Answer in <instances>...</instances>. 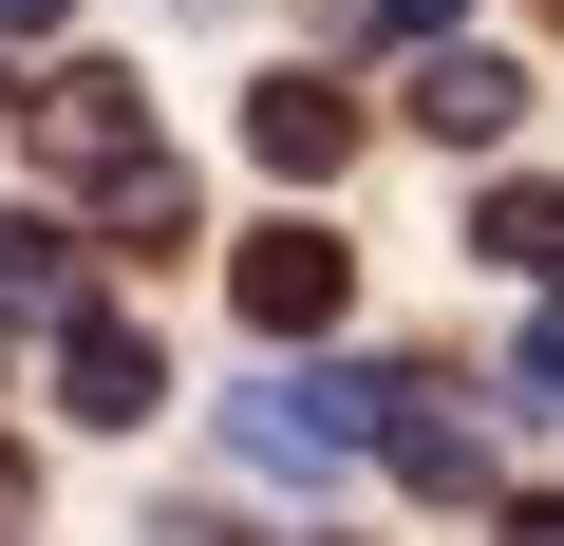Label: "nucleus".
Returning a JSON list of instances; mask_svg holds the SVG:
<instances>
[{"mask_svg":"<svg viewBox=\"0 0 564 546\" xmlns=\"http://www.w3.org/2000/svg\"><path fill=\"white\" fill-rule=\"evenodd\" d=\"M470 245H489V264H527V283H564V189H489V207H470Z\"/></svg>","mask_w":564,"mask_h":546,"instance_id":"nucleus-8","label":"nucleus"},{"mask_svg":"<svg viewBox=\"0 0 564 546\" xmlns=\"http://www.w3.org/2000/svg\"><path fill=\"white\" fill-rule=\"evenodd\" d=\"M339 283H358V245H339V226H263V245L226 264V302H245L263 340H302V321H339Z\"/></svg>","mask_w":564,"mask_h":546,"instance_id":"nucleus-4","label":"nucleus"},{"mask_svg":"<svg viewBox=\"0 0 564 546\" xmlns=\"http://www.w3.org/2000/svg\"><path fill=\"white\" fill-rule=\"evenodd\" d=\"M151 377H170V358H151L132 321H76V340H57V415H76V433H132Z\"/></svg>","mask_w":564,"mask_h":546,"instance_id":"nucleus-6","label":"nucleus"},{"mask_svg":"<svg viewBox=\"0 0 564 546\" xmlns=\"http://www.w3.org/2000/svg\"><path fill=\"white\" fill-rule=\"evenodd\" d=\"M508 114H527V57H489V39L414 76V132H452V151H508Z\"/></svg>","mask_w":564,"mask_h":546,"instance_id":"nucleus-7","label":"nucleus"},{"mask_svg":"<svg viewBox=\"0 0 564 546\" xmlns=\"http://www.w3.org/2000/svg\"><path fill=\"white\" fill-rule=\"evenodd\" d=\"M95 226H113V245H188L207 207H188V170L151 151V170H113V189H95Z\"/></svg>","mask_w":564,"mask_h":546,"instance_id":"nucleus-9","label":"nucleus"},{"mask_svg":"<svg viewBox=\"0 0 564 546\" xmlns=\"http://www.w3.org/2000/svg\"><path fill=\"white\" fill-rule=\"evenodd\" d=\"M377 452H395V490H433V508H489V433L452 415V377H433V358H377Z\"/></svg>","mask_w":564,"mask_h":546,"instance_id":"nucleus-3","label":"nucleus"},{"mask_svg":"<svg viewBox=\"0 0 564 546\" xmlns=\"http://www.w3.org/2000/svg\"><path fill=\"white\" fill-rule=\"evenodd\" d=\"M508 415H564V302H545V321L508 340Z\"/></svg>","mask_w":564,"mask_h":546,"instance_id":"nucleus-11","label":"nucleus"},{"mask_svg":"<svg viewBox=\"0 0 564 546\" xmlns=\"http://www.w3.org/2000/svg\"><path fill=\"white\" fill-rule=\"evenodd\" d=\"M20 151L76 170V189H113V170H151V95L113 57H57V76H20Z\"/></svg>","mask_w":564,"mask_h":546,"instance_id":"nucleus-1","label":"nucleus"},{"mask_svg":"<svg viewBox=\"0 0 564 546\" xmlns=\"http://www.w3.org/2000/svg\"><path fill=\"white\" fill-rule=\"evenodd\" d=\"M508 546H564V490H527V508H508Z\"/></svg>","mask_w":564,"mask_h":546,"instance_id":"nucleus-12","label":"nucleus"},{"mask_svg":"<svg viewBox=\"0 0 564 546\" xmlns=\"http://www.w3.org/2000/svg\"><path fill=\"white\" fill-rule=\"evenodd\" d=\"M226 452H263V471H358V452H377V358H358V377H245V396H226Z\"/></svg>","mask_w":564,"mask_h":546,"instance_id":"nucleus-2","label":"nucleus"},{"mask_svg":"<svg viewBox=\"0 0 564 546\" xmlns=\"http://www.w3.org/2000/svg\"><path fill=\"white\" fill-rule=\"evenodd\" d=\"M245 132H263V170H302V189H321V170H358V95H339V76H263V95H245Z\"/></svg>","mask_w":564,"mask_h":546,"instance_id":"nucleus-5","label":"nucleus"},{"mask_svg":"<svg viewBox=\"0 0 564 546\" xmlns=\"http://www.w3.org/2000/svg\"><path fill=\"white\" fill-rule=\"evenodd\" d=\"M0 20H20V39H57V20H76V0H0Z\"/></svg>","mask_w":564,"mask_h":546,"instance_id":"nucleus-13","label":"nucleus"},{"mask_svg":"<svg viewBox=\"0 0 564 546\" xmlns=\"http://www.w3.org/2000/svg\"><path fill=\"white\" fill-rule=\"evenodd\" d=\"M0 302H39V321H76V245H39V226H0Z\"/></svg>","mask_w":564,"mask_h":546,"instance_id":"nucleus-10","label":"nucleus"}]
</instances>
